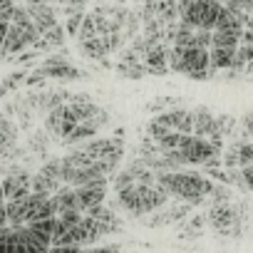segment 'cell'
<instances>
[{"mask_svg":"<svg viewBox=\"0 0 253 253\" xmlns=\"http://www.w3.org/2000/svg\"><path fill=\"white\" fill-rule=\"evenodd\" d=\"M218 3H221V5H223V0H218Z\"/></svg>","mask_w":253,"mask_h":253,"instance_id":"cell-25","label":"cell"},{"mask_svg":"<svg viewBox=\"0 0 253 253\" xmlns=\"http://www.w3.org/2000/svg\"><path fill=\"white\" fill-rule=\"evenodd\" d=\"M50 253H82L80 246H55L50 248Z\"/></svg>","mask_w":253,"mask_h":253,"instance_id":"cell-21","label":"cell"},{"mask_svg":"<svg viewBox=\"0 0 253 253\" xmlns=\"http://www.w3.org/2000/svg\"><path fill=\"white\" fill-rule=\"evenodd\" d=\"M206 223L221 233V236H231V233H238V223H241V216H238V209L233 204H216V206H209V211L204 213Z\"/></svg>","mask_w":253,"mask_h":253,"instance_id":"cell-4","label":"cell"},{"mask_svg":"<svg viewBox=\"0 0 253 253\" xmlns=\"http://www.w3.org/2000/svg\"><path fill=\"white\" fill-rule=\"evenodd\" d=\"M80 149L92 159H107V162H122L124 157V142L119 137H94L80 144Z\"/></svg>","mask_w":253,"mask_h":253,"instance_id":"cell-5","label":"cell"},{"mask_svg":"<svg viewBox=\"0 0 253 253\" xmlns=\"http://www.w3.org/2000/svg\"><path fill=\"white\" fill-rule=\"evenodd\" d=\"M25 10H28L30 20L35 23L40 38H42L50 28L57 25V13H55V8L47 5V3H30V0H28V3H25Z\"/></svg>","mask_w":253,"mask_h":253,"instance_id":"cell-9","label":"cell"},{"mask_svg":"<svg viewBox=\"0 0 253 253\" xmlns=\"http://www.w3.org/2000/svg\"><path fill=\"white\" fill-rule=\"evenodd\" d=\"M42 40H45V42H47V45H50L52 50H57V47H62V45L67 42V35H65V28H62V25L57 23L55 28H50V30H47V33L42 35Z\"/></svg>","mask_w":253,"mask_h":253,"instance_id":"cell-17","label":"cell"},{"mask_svg":"<svg viewBox=\"0 0 253 253\" xmlns=\"http://www.w3.org/2000/svg\"><path fill=\"white\" fill-rule=\"evenodd\" d=\"M114 70H117V75H122L124 80H142V77L149 75L142 62H137V65H122V62H117Z\"/></svg>","mask_w":253,"mask_h":253,"instance_id":"cell-16","label":"cell"},{"mask_svg":"<svg viewBox=\"0 0 253 253\" xmlns=\"http://www.w3.org/2000/svg\"><path fill=\"white\" fill-rule=\"evenodd\" d=\"M92 38H97V28H94V18H92V13H87L84 20H82V25H80L77 40H80V42H87V40H92Z\"/></svg>","mask_w":253,"mask_h":253,"instance_id":"cell-18","label":"cell"},{"mask_svg":"<svg viewBox=\"0 0 253 253\" xmlns=\"http://www.w3.org/2000/svg\"><path fill=\"white\" fill-rule=\"evenodd\" d=\"M169 204V196L164 189L154 186H144V184H132L124 191H117L112 204H107L112 211L126 213V216H149L162 211Z\"/></svg>","mask_w":253,"mask_h":253,"instance_id":"cell-2","label":"cell"},{"mask_svg":"<svg viewBox=\"0 0 253 253\" xmlns=\"http://www.w3.org/2000/svg\"><path fill=\"white\" fill-rule=\"evenodd\" d=\"M30 179H33V174H25V171L10 174V176H3V179H0L5 204H8V201H20V199L30 196Z\"/></svg>","mask_w":253,"mask_h":253,"instance_id":"cell-8","label":"cell"},{"mask_svg":"<svg viewBox=\"0 0 253 253\" xmlns=\"http://www.w3.org/2000/svg\"><path fill=\"white\" fill-rule=\"evenodd\" d=\"M206 3H218V0H206Z\"/></svg>","mask_w":253,"mask_h":253,"instance_id":"cell-24","label":"cell"},{"mask_svg":"<svg viewBox=\"0 0 253 253\" xmlns=\"http://www.w3.org/2000/svg\"><path fill=\"white\" fill-rule=\"evenodd\" d=\"M82 20H84V13H75V15H70V18H67V23L62 25V28H65V35H67V38H77Z\"/></svg>","mask_w":253,"mask_h":253,"instance_id":"cell-19","label":"cell"},{"mask_svg":"<svg viewBox=\"0 0 253 253\" xmlns=\"http://www.w3.org/2000/svg\"><path fill=\"white\" fill-rule=\"evenodd\" d=\"M241 126H243L246 137H253V109H248V112L241 117Z\"/></svg>","mask_w":253,"mask_h":253,"instance_id":"cell-20","label":"cell"},{"mask_svg":"<svg viewBox=\"0 0 253 253\" xmlns=\"http://www.w3.org/2000/svg\"><path fill=\"white\" fill-rule=\"evenodd\" d=\"M233 57H236V50H231V47H211L209 50V67L213 72L231 70L233 67Z\"/></svg>","mask_w":253,"mask_h":253,"instance_id":"cell-13","label":"cell"},{"mask_svg":"<svg viewBox=\"0 0 253 253\" xmlns=\"http://www.w3.org/2000/svg\"><path fill=\"white\" fill-rule=\"evenodd\" d=\"M157 124L167 126L169 132H176V134H194V117H191V109L186 107H171V109H164L159 112L157 117H152Z\"/></svg>","mask_w":253,"mask_h":253,"instance_id":"cell-6","label":"cell"},{"mask_svg":"<svg viewBox=\"0 0 253 253\" xmlns=\"http://www.w3.org/2000/svg\"><path fill=\"white\" fill-rule=\"evenodd\" d=\"M28 72H30V70H18V72H10L8 77L0 80V99H3L5 94H10V92H15L20 84H25Z\"/></svg>","mask_w":253,"mask_h":253,"instance_id":"cell-15","label":"cell"},{"mask_svg":"<svg viewBox=\"0 0 253 253\" xmlns=\"http://www.w3.org/2000/svg\"><path fill=\"white\" fill-rule=\"evenodd\" d=\"M80 52L89 60H104L112 50H109V42L107 38H92L87 42H80Z\"/></svg>","mask_w":253,"mask_h":253,"instance_id":"cell-14","label":"cell"},{"mask_svg":"<svg viewBox=\"0 0 253 253\" xmlns=\"http://www.w3.org/2000/svg\"><path fill=\"white\" fill-rule=\"evenodd\" d=\"M45 80H57V82H70V80H84V72L75 67L65 55H47L38 67H35Z\"/></svg>","mask_w":253,"mask_h":253,"instance_id":"cell-3","label":"cell"},{"mask_svg":"<svg viewBox=\"0 0 253 253\" xmlns=\"http://www.w3.org/2000/svg\"><path fill=\"white\" fill-rule=\"evenodd\" d=\"M157 186L167 191L169 199H176L179 204H189V206H204L213 181L209 176H204L201 171H191V169H181V171H167V174H157Z\"/></svg>","mask_w":253,"mask_h":253,"instance_id":"cell-1","label":"cell"},{"mask_svg":"<svg viewBox=\"0 0 253 253\" xmlns=\"http://www.w3.org/2000/svg\"><path fill=\"white\" fill-rule=\"evenodd\" d=\"M75 196H77V211L87 213L92 206H99V204L107 201V196H109V179H97L92 184L77 186Z\"/></svg>","mask_w":253,"mask_h":253,"instance_id":"cell-7","label":"cell"},{"mask_svg":"<svg viewBox=\"0 0 253 253\" xmlns=\"http://www.w3.org/2000/svg\"><path fill=\"white\" fill-rule=\"evenodd\" d=\"M87 3H89V0H65V5H70V8H75V10H84Z\"/></svg>","mask_w":253,"mask_h":253,"instance_id":"cell-22","label":"cell"},{"mask_svg":"<svg viewBox=\"0 0 253 253\" xmlns=\"http://www.w3.org/2000/svg\"><path fill=\"white\" fill-rule=\"evenodd\" d=\"M35 42H33V38L30 35H25L20 28H15V25H10L8 28V35H5V42H3V57H10V55H20V52H25V50H30Z\"/></svg>","mask_w":253,"mask_h":253,"instance_id":"cell-10","label":"cell"},{"mask_svg":"<svg viewBox=\"0 0 253 253\" xmlns=\"http://www.w3.org/2000/svg\"><path fill=\"white\" fill-rule=\"evenodd\" d=\"M18 142V129L10 119H0V157L10 159V152L15 149Z\"/></svg>","mask_w":253,"mask_h":253,"instance_id":"cell-12","label":"cell"},{"mask_svg":"<svg viewBox=\"0 0 253 253\" xmlns=\"http://www.w3.org/2000/svg\"><path fill=\"white\" fill-rule=\"evenodd\" d=\"M246 18H248V15L233 13V10H228V8H223V5H221V13H218V18H216L213 30H216V33H233V35H243Z\"/></svg>","mask_w":253,"mask_h":253,"instance_id":"cell-11","label":"cell"},{"mask_svg":"<svg viewBox=\"0 0 253 253\" xmlns=\"http://www.w3.org/2000/svg\"><path fill=\"white\" fill-rule=\"evenodd\" d=\"M0 206H5V196H3V186H0Z\"/></svg>","mask_w":253,"mask_h":253,"instance_id":"cell-23","label":"cell"}]
</instances>
